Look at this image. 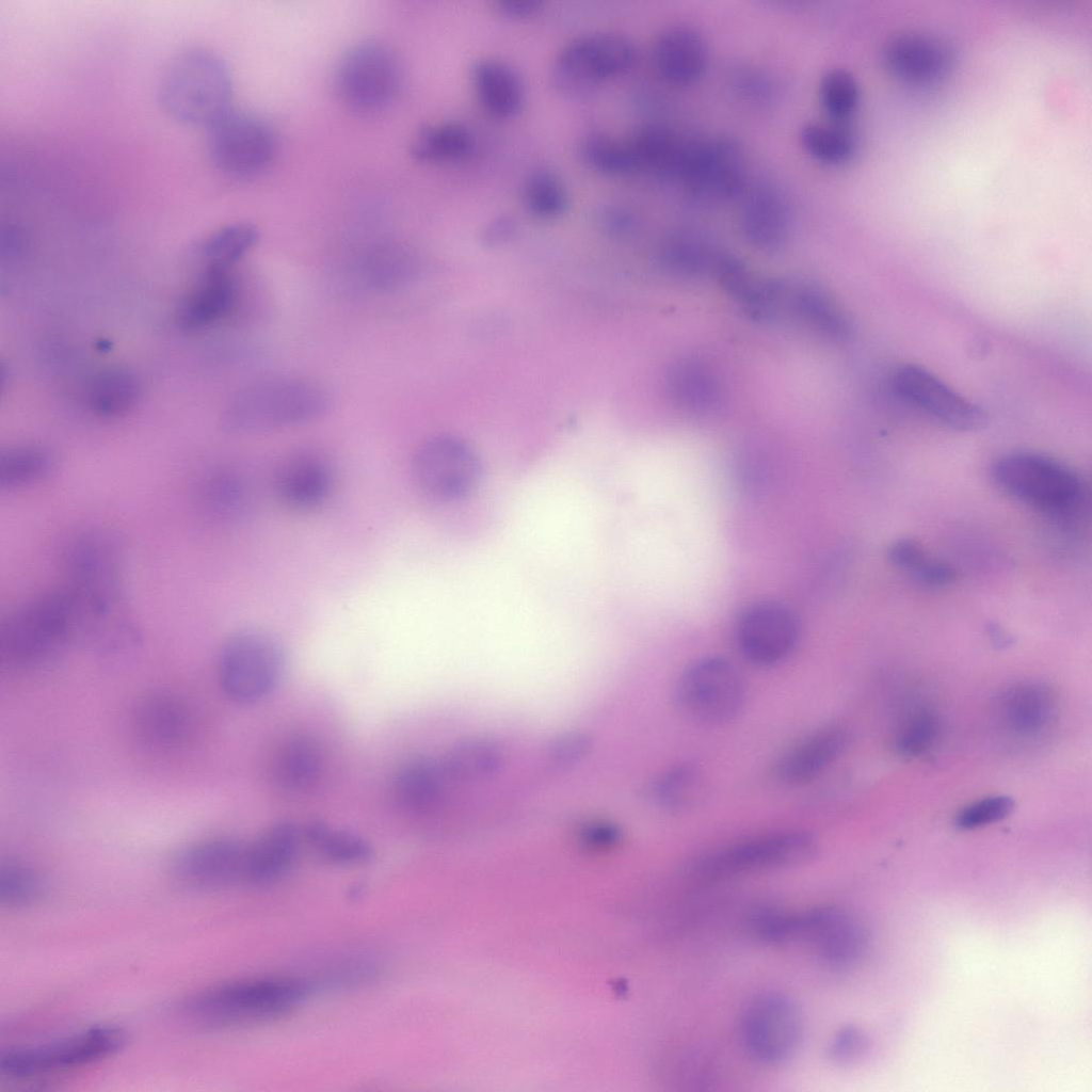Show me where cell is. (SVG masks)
<instances>
[{"mask_svg": "<svg viewBox=\"0 0 1092 1092\" xmlns=\"http://www.w3.org/2000/svg\"><path fill=\"white\" fill-rule=\"evenodd\" d=\"M236 301L237 286L230 270L205 266L179 303L177 323L190 332L208 328L224 320Z\"/></svg>", "mask_w": 1092, "mask_h": 1092, "instance_id": "cell-23", "label": "cell"}, {"mask_svg": "<svg viewBox=\"0 0 1092 1092\" xmlns=\"http://www.w3.org/2000/svg\"><path fill=\"white\" fill-rule=\"evenodd\" d=\"M499 748L485 739H469L455 744L447 754L443 769L447 777L469 781L496 772L501 764Z\"/></svg>", "mask_w": 1092, "mask_h": 1092, "instance_id": "cell-42", "label": "cell"}, {"mask_svg": "<svg viewBox=\"0 0 1092 1092\" xmlns=\"http://www.w3.org/2000/svg\"><path fill=\"white\" fill-rule=\"evenodd\" d=\"M735 635L745 659L769 667L790 655L799 638V623L787 606L772 600L759 601L740 613Z\"/></svg>", "mask_w": 1092, "mask_h": 1092, "instance_id": "cell-17", "label": "cell"}, {"mask_svg": "<svg viewBox=\"0 0 1092 1092\" xmlns=\"http://www.w3.org/2000/svg\"><path fill=\"white\" fill-rule=\"evenodd\" d=\"M206 149L223 175L247 179L271 164L277 138L273 127L258 114L230 108L207 127Z\"/></svg>", "mask_w": 1092, "mask_h": 1092, "instance_id": "cell-10", "label": "cell"}, {"mask_svg": "<svg viewBox=\"0 0 1092 1092\" xmlns=\"http://www.w3.org/2000/svg\"><path fill=\"white\" fill-rule=\"evenodd\" d=\"M320 767L321 755L316 741L306 735H294L279 751L275 780L286 791H301L317 780Z\"/></svg>", "mask_w": 1092, "mask_h": 1092, "instance_id": "cell-38", "label": "cell"}, {"mask_svg": "<svg viewBox=\"0 0 1092 1092\" xmlns=\"http://www.w3.org/2000/svg\"><path fill=\"white\" fill-rule=\"evenodd\" d=\"M258 239L259 231L255 225L230 223L210 234L202 242L199 254L205 266L230 270L256 245Z\"/></svg>", "mask_w": 1092, "mask_h": 1092, "instance_id": "cell-40", "label": "cell"}, {"mask_svg": "<svg viewBox=\"0 0 1092 1092\" xmlns=\"http://www.w3.org/2000/svg\"><path fill=\"white\" fill-rule=\"evenodd\" d=\"M196 502L210 519L240 520L252 503V488L245 473L222 467L207 473L196 487Z\"/></svg>", "mask_w": 1092, "mask_h": 1092, "instance_id": "cell-32", "label": "cell"}, {"mask_svg": "<svg viewBox=\"0 0 1092 1092\" xmlns=\"http://www.w3.org/2000/svg\"><path fill=\"white\" fill-rule=\"evenodd\" d=\"M142 383L131 370L110 367L96 373L86 389V404L96 416L105 419L127 415L139 404Z\"/></svg>", "mask_w": 1092, "mask_h": 1092, "instance_id": "cell-33", "label": "cell"}, {"mask_svg": "<svg viewBox=\"0 0 1092 1092\" xmlns=\"http://www.w3.org/2000/svg\"><path fill=\"white\" fill-rule=\"evenodd\" d=\"M316 989L309 979L259 977L207 989L191 997L183 1012L207 1027H232L283 1016L304 1002Z\"/></svg>", "mask_w": 1092, "mask_h": 1092, "instance_id": "cell-4", "label": "cell"}, {"mask_svg": "<svg viewBox=\"0 0 1092 1092\" xmlns=\"http://www.w3.org/2000/svg\"><path fill=\"white\" fill-rule=\"evenodd\" d=\"M43 881L39 873L30 866L10 863L0 871V899L9 905H25L35 901L42 894Z\"/></svg>", "mask_w": 1092, "mask_h": 1092, "instance_id": "cell-50", "label": "cell"}, {"mask_svg": "<svg viewBox=\"0 0 1092 1092\" xmlns=\"http://www.w3.org/2000/svg\"><path fill=\"white\" fill-rule=\"evenodd\" d=\"M636 59V47L624 34L590 32L573 38L557 53L550 82L561 96L579 99L624 76Z\"/></svg>", "mask_w": 1092, "mask_h": 1092, "instance_id": "cell-7", "label": "cell"}, {"mask_svg": "<svg viewBox=\"0 0 1092 1092\" xmlns=\"http://www.w3.org/2000/svg\"><path fill=\"white\" fill-rule=\"evenodd\" d=\"M744 191L741 228L746 240L762 251L780 248L790 228L786 195L770 181H758Z\"/></svg>", "mask_w": 1092, "mask_h": 1092, "instance_id": "cell-22", "label": "cell"}, {"mask_svg": "<svg viewBox=\"0 0 1092 1092\" xmlns=\"http://www.w3.org/2000/svg\"><path fill=\"white\" fill-rule=\"evenodd\" d=\"M744 697L742 678L722 657L702 658L680 675L675 698L681 712L701 724L719 725L740 711Z\"/></svg>", "mask_w": 1092, "mask_h": 1092, "instance_id": "cell-13", "label": "cell"}, {"mask_svg": "<svg viewBox=\"0 0 1092 1092\" xmlns=\"http://www.w3.org/2000/svg\"><path fill=\"white\" fill-rule=\"evenodd\" d=\"M331 405L319 383L295 376L262 379L240 388L222 413L223 428L232 434H257L309 423Z\"/></svg>", "mask_w": 1092, "mask_h": 1092, "instance_id": "cell-3", "label": "cell"}, {"mask_svg": "<svg viewBox=\"0 0 1092 1092\" xmlns=\"http://www.w3.org/2000/svg\"><path fill=\"white\" fill-rule=\"evenodd\" d=\"M523 195L527 209L541 219L561 215L568 200L561 178L548 167H537L528 175Z\"/></svg>", "mask_w": 1092, "mask_h": 1092, "instance_id": "cell-47", "label": "cell"}, {"mask_svg": "<svg viewBox=\"0 0 1092 1092\" xmlns=\"http://www.w3.org/2000/svg\"><path fill=\"white\" fill-rule=\"evenodd\" d=\"M579 154L588 167L603 175L624 176L638 172L628 139L591 132L581 139Z\"/></svg>", "mask_w": 1092, "mask_h": 1092, "instance_id": "cell-43", "label": "cell"}, {"mask_svg": "<svg viewBox=\"0 0 1092 1092\" xmlns=\"http://www.w3.org/2000/svg\"><path fill=\"white\" fill-rule=\"evenodd\" d=\"M670 391L676 401L694 412H709L719 405L721 389L717 378L703 364L685 360L669 374Z\"/></svg>", "mask_w": 1092, "mask_h": 1092, "instance_id": "cell-37", "label": "cell"}, {"mask_svg": "<svg viewBox=\"0 0 1092 1092\" xmlns=\"http://www.w3.org/2000/svg\"><path fill=\"white\" fill-rule=\"evenodd\" d=\"M470 79L482 108L492 116L508 118L524 103L525 89L519 74L496 58H480L470 67Z\"/></svg>", "mask_w": 1092, "mask_h": 1092, "instance_id": "cell-31", "label": "cell"}, {"mask_svg": "<svg viewBox=\"0 0 1092 1092\" xmlns=\"http://www.w3.org/2000/svg\"><path fill=\"white\" fill-rule=\"evenodd\" d=\"M63 571L77 644L107 659L134 652L142 635L127 598L126 550L119 535L103 528L77 533L65 546Z\"/></svg>", "mask_w": 1092, "mask_h": 1092, "instance_id": "cell-1", "label": "cell"}, {"mask_svg": "<svg viewBox=\"0 0 1092 1092\" xmlns=\"http://www.w3.org/2000/svg\"><path fill=\"white\" fill-rule=\"evenodd\" d=\"M285 654L266 631L242 630L229 636L219 654V679L234 702L248 704L270 694L282 678Z\"/></svg>", "mask_w": 1092, "mask_h": 1092, "instance_id": "cell-9", "label": "cell"}, {"mask_svg": "<svg viewBox=\"0 0 1092 1092\" xmlns=\"http://www.w3.org/2000/svg\"><path fill=\"white\" fill-rule=\"evenodd\" d=\"M653 52L658 73L674 84L693 83L707 66L706 42L690 26L676 25L664 29L658 35Z\"/></svg>", "mask_w": 1092, "mask_h": 1092, "instance_id": "cell-28", "label": "cell"}, {"mask_svg": "<svg viewBox=\"0 0 1092 1092\" xmlns=\"http://www.w3.org/2000/svg\"><path fill=\"white\" fill-rule=\"evenodd\" d=\"M139 735L160 748H177L193 735L196 719L191 706L180 696L159 692L144 697L134 711Z\"/></svg>", "mask_w": 1092, "mask_h": 1092, "instance_id": "cell-25", "label": "cell"}, {"mask_svg": "<svg viewBox=\"0 0 1092 1092\" xmlns=\"http://www.w3.org/2000/svg\"><path fill=\"white\" fill-rule=\"evenodd\" d=\"M475 147L471 131L459 122H439L420 128L411 142V154L419 162L447 164L463 161Z\"/></svg>", "mask_w": 1092, "mask_h": 1092, "instance_id": "cell-34", "label": "cell"}, {"mask_svg": "<svg viewBox=\"0 0 1092 1092\" xmlns=\"http://www.w3.org/2000/svg\"><path fill=\"white\" fill-rule=\"evenodd\" d=\"M58 459L53 450L41 444L10 447L0 453V488L12 491L31 486L49 478Z\"/></svg>", "mask_w": 1092, "mask_h": 1092, "instance_id": "cell-36", "label": "cell"}, {"mask_svg": "<svg viewBox=\"0 0 1092 1092\" xmlns=\"http://www.w3.org/2000/svg\"><path fill=\"white\" fill-rule=\"evenodd\" d=\"M748 1055L764 1064L789 1058L801 1038V1018L796 1005L778 993H760L750 999L739 1022Z\"/></svg>", "mask_w": 1092, "mask_h": 1092, "instance_id": "cell-15", "label": "cell"}, {"mask_svg": "<svg viewBox=\"0 0 1092 1092\" xmlns=\"http://www.w3.org/2000/svg\"><path fill=\"white\" fill-rule=\"evenodd\" d=\"M446 777L443 766L425 757L412 758L400 767L395 776V797L408 810H424L441 796Z\"/></svg>", "mask_w": 1092, "mask_h": 1092, "instance_id": "cell-35", "label": "cell"}, {"mask_svg": "<svg viewBox=\"0 0 1092 1092\" xmlns=\"http://www.w3.org/2000/svg\"><path fill=\"white\" fill-rule=\"evenodd\" d=\"M681 181L704 202L735 198L746 189L741 148L728 138L697 140Z\"/></svg>", "mask_w": 1092, "mask_h": 1092, "instance_id": "cell-18", "label": "cell"}, {"mask_svg": "<svg viewBox=\"0 0 1092 1092\" xmlns=\"http://www.w3.org/2000/svg\"><path fill=\"white\" fill-rule=\"evenodd\" d=\"M307 839L325 861L336 865H359L372 857V848L362 837L317 821L308 825Z\"/></svg>", "mask_w": 1092, "mask_h": 1092, "instance_id": "cell-41", "label": "cell"}, {"mask_svg": "<svg viewBox=\"0 0 1092 1092\" xmlns=\"http://www.w3.org/2000/svg\"><path fill=\"white\" fill-rule=\"evenodd\" d=\"M513 229V223L510 219L502 216L494 220L487 228L486 235L489 239L501 240L509 236Z\"/></svg>", "mask_w": 1092, "mask_h": 1092, "instance_id": "cell-60", "label": "cell"}, {"mask_svg": "<svg viewBox=\"0 0 1092 1092\" xmlns=\"http://www.w3.org/2000/svg\"><path fill=\"white\" fill-rule=\"evenodd\" d=\"M805 150L824 163H841L850 159L856 148L854 132L842 123H807L800 133Z\"/></svg>", "mask_w": 1092, "mask_h": 1092, "instance_id": "cell-44", "label": "cell"}, {"mask_svg": "<svg viewBox=\"0 0 1092 1092\" xmlns=\"http://www.w3.org/2000/svg\"><path fill=\"white\" fill-rule=\"evenodd\" d=\"M401 70L395 53L374 39L358 42L338 61L335 86L352 111L370 114L386 109L396 98Z\"/></svg>", "mask_w": 1092, "mask_h": 1092, "instance_id": "cell-11", "label": "cell"}, {"mask_svg": "<svg viewBox=\"0 0 1092 1092\" xmlns=\"http://www.w3.org/2000/svg\"><path fill=\"white\" fill-rule=\"evenodd\" d=\"M940 734L936 714L927 709L913 711L896 730L894 746L903 756H916L928 751Z\"/></svg>", "mask_w": 1092, "mask_h": 1092, "instance_id": "cell-49", "label": "cell"}, {"mask_svg": "<svg viewBox=\"0 0 1092 1092\" xmlns=\"http://www.w3.org/2000/svg\"><path fill=\"white\" fill-rule=\"evenodd\" d=\"M605 225L613 231H625L632 226V216L624 209L610 208L603 213Z\"/></svg>", "mask_w": 1092, "mask_h": 1092, "instance_id": "cell-59", "label": "cell"}, {"mask_svg": "<svg viewBox=\"0 0 1092 1092\" xmlns=\"http://www.w3.org/2000/svg\"><path fill=\"white\" fill-rule=\"evenodd\" d=\"M819 99L834 122L844 123L855 111L860 86L851 71L836 67L826 70L819 83Z\"/></svg>", "mask_w": 1092, "mask_h": 1092, "instance_id": "cell-48", "label": "cell"}, {"mask_svg": "<svg viewBox=\"0 0 1092 1092\" xmlns=\"http://www.w3.org/2000/svg\"><path fill=\"white\" fill-rule=\"evenodd\" d=\"M696 141L660 126L643 127L628 139L638 172L680 181Z\"/></svg>", "mask_w": 1092, "mask_h": 1092, "instance_id": "cell-29", "label": "cell"}, {"mask_svg": "<svg viewBox=\"0 0 1092 1092\" xmlns=\"http://www.w3.org/2000/svg\"><path fill=\"white\" fill-rule=\"evenodd\" d=\"M299 848V830L290 822L276 823L246 849V884H271L291 868Z\"/></svg>", "mask_w": 1092, "mask_h": 1092, "instance_id": "cell-30", "label": "cell"}, {"mask_svg": "<svg viewBox=\"0 0 1092 1092\" xmlns=\"http://www.w3.org/2000/svg\"><path fill=\"white\" fill-rule=\"evenodd\" d=\"M848 741V730L840 724L816 729L780 758L775 767L777 780L790 786L815 780L844 753Z\"/></svg>", "mask_w": 1092, "mask_h": 1092, "instance_id": "cell-24", "label": "cell"}, {"mask_svg": "<svg viewBox=\"0 0 1092 1092\" xmlns=\"http://www.w3.org/2000/svg\"><path fill=\"white\" fill-rule=\"evenodd\" d=\"M1014 807L1007 796H992L970 803L957 815L956 824L963 830L978 829L1005 819Z\"/></svg>", "mask_w": 1092, "mask_h": 1092, "instance_id": "cell-52", "label": "cell"}, {"mask_svg": "<svg viewBox=\"0 0 1092 1092\" xmlns=\"http://www.w3.org/2000/svg\"><path fill=\"white\" fill-rule=\"evenodd\" d=\"M416 484L428 496L441 501L467 497L481 477L480 462L461 439L435 435L425 439L412 461Z\"/></svg>", "mask_w": 1092, "mask_h": 1092, "instance_id": "cell-14", "label": "cell"}, {"mask_svg": "<svg viewBox=\"0 0 1092 1092\" xmlns=\"http://www.w3.org/2000/svg\"><path fill=\"white\" fill-rule=\"evenodd\" d=\"M792 305L801 319L812 328L835 341L851 337L853 326L837 304L821 290L807 286L797 290Z\"/></svg>", "mask_w": 1092, "mask_h": 1092, "instance_id": "cell-39", "label": "cell"}, {"mask_svg": "<svg viewBox=\"0 0 1092 1092\" xmlns=\"http://www.w3.org/2000/svg\"><path fill=\"white\" fill-rule=\"evenodd\" d=\"M333 484L332 470L320 456L302 453L287 460L275 476L278 499L294 511H310L325 502Z\"/></svg>", "mask_w": 1092, "mask_h": 1092, "instance_id": "cell-27", "label": "cell"}, {"mask_svg": "<svg viewBox=\"0 0 1092 1092\" xmlns=\"http://www.w3.org/2000/svg\"><path fill=\"white\" fill-rule=\"evenodd\" d=\"M817 849L813 834L781 831L753 837L716 850L697 860L691 873L702 880H718L758 870L788 867L810 858Z\"/></svg>", "mask_w": 1092, "mask_h": 1092, "instance_id": "cell-12", "label": "cell"}, {"mask_svg": "<svg viewBox=\"0 0 1092 1092\" xmlns=\"http://www.w3.org/2000/svg\"><path fill=\"white\" fill-rule=\"evenodd\" d=\"M232 89L230 69L221 55L205 47H189L166 64L158 97L174 121L208 127L231 108Z\"/></svg>", "mask_w": 1092, "mask_h": 1092, "instance_id": "cell-5", "label": "cell"}, {"mask_svg": "<svg viewBox=\"0 0 1092 1092\" xmlns=\"http://www.w3.org/2000/svg\"><path fill=\"white\" fill-rule=\"evenodd\" d=\"M1057 712L1053 690L1039 681L1008 688L998 700V719L1012 735L1033 738L1049 728Z\"/></svg>", "mask_w": 1092, "mask_h": 1092, "instance_id": "cell-26", "label": "cell"}, {"mask_svg": "<svg viewBox=\"0 0 1092 1092\" xmlns=\"http://www.w3.org/2000/svg\"><path fill=\"white\" fill-rule=\"evenodd\" d=\"M953 58V49L945 41L920 33L895 35L882 49V61L888 71L913 83L942 78L952 66Z\"/></svg>", "mask_w": 1092, "mask_h": 1092, "instance_id": "cell-21", "label": "cell"}, {"mask_svg": "<svg viewBox=\"0 0 1092 1092\" xmlns=\"http://www.w3.org/2000/svg\"><path fill=\"white\" fill-rule=\"evenodd\" d=\"M246 849L247 844L231 837L198 841L176 855L173 871L180 881L197 887L246 884Z\"/></svg>", "mask_w": 1092, "mask_h": 1092, "instance_id": "cell-19", "label": "cell"}, {"mask_svg": "<svg viewBox=\"0 0 1092 1092\" xmlns=\"http://www.w3.org/2000/svg\"><path fill=\"white\" fill-rule=\"evenodd\" d=\"M714 269L727 291L743 304L756 285L744 263L735 257L719 255Z\"/></svg>", "mask_w": 1092, "mask_h": 1092, "instance_id": "cell-53", "label": "cell"}, {"mask_svg": "<svg viewBox=\"0 0 1092 1092\" xmlns=\"http://www.w3.org/2000/svg\"><path fill=\"white\" fill-rule=\"evenodd\" d=\"M866 1048L864 1035L855 1028H844L834 1037L829 1051L838 1063H849L858 1058Z\"/></svg>", "mask_w": 1092, "mask_h": 1092, "instance_id": "cell-55", "label": "cell"}, {"mask_svg": "<svg viewBox=\"0 0 1092 1092\" xmlns=\"http://www.w3.org/2000/svg\"><path fill=\"white\" fill-rule=\"evenodd\" d=\"M703 788L700 770L691 764H679L668 769L653 784L654 802L668 810H681L698 799Z\"/></svg>", "mask_w": 1092, "mask_h": 1092, "instance_id": "cell-46", "label": "cell"}, {"mask_svg": "<svg viewBox=\"0 0 1092 1092\" xmlns=\"http://www.w3.org/2000/svg\"><path fill=\"white\" fill-rule=\"evenodd\" d=\"M886 559L894 567L922 584L930 581L938 562L929 556L918 541L911 537L893 541L886 548Z\"/></svg>", "mask_w": 1092, "mask_h": 1092, "instance_id": "cell-51", "label": "cell"}, {"mask_svg": "<svg viewBox=\"0 0 1092 1092\" xmlns=\"http://www.w3.org/2000/svg\"><path fill=\"white\" fill-rule=\"evenodd\" d=\"M73 644H77L76 617L63 587L27 599L0 623V663L9 670L47 665Z\"/></svg>", "mask_w": 1092, "mask_h": 1092, "instance_id": "cell-2", "label": "cell"}, {"mask_svg": "<svg viewBox=\"0 0 1092 1092\" xmlns=\"http://www.w3.org/2000/svg\"><path fill=\"white\" fill-rule=\"evenodd\" d=\"M989 473L1002 493L1062 524H1072L1083 511L1087 493L1081 477L1053 456L1007 453L991 464Z\"/></svg>", "mask_w": 1092, "mask_h": 1092, "instance_id": "cell-6", "label": "cell"}, {"mask_svg": "<svg viewBox=\"0 0 1092 1092\" xmlns=\"http://www.w3.org/2000/svg\"><path fill=\"white\" fill-rule=\"evenodd\" d=\"M126 1041V1032L117 1026H95L49 1042L9 1049L1 1055L0 1071L13 1078L65 1072L115 1055Z\"/></svg>", "mask_w": 1092, "mask_h": 1092, "instance_id": "cell-8", "label": "cell"}, {"mask_svg": "<svg viewBox=\"0 0 1092 1092\" xmlns=\"http://www.w3.org/2000/svg\"><path fill=\"white\" fill-rule=\"evenodd\" d=\"M812 946L818 957L835 968L858 962L866 949L860 924L836 908H817L797 915L793 940Z\"/></svg>", "mask_w": 1092, "mask_h": 1092, "instance_id": "cell-20", "label": "cell"}, {"mask_svg": "<svg viewBox=\"0 0 1092 1092\" xmlns=\"http://www.w3.org/2000/svg\"><path fill=\"white\" fill-rule=\"evenodd\" d=\"M620 831L612 823L607 822H590L585 824L581 831V837L585 842L591 845H609L617 839Z\"/></svg>", "mask_w": 1092, "mask_h": 1092, "instance_id": "cell-57", "label": "cell"}, {"mask_svg": "<svg viewBox=\"0 0 1092 1092\" xmlns=\"http://www.w3.org/2000/svg\"><path fill=\"white\" fill-rule=\"evenodd\" d=\"M718 256L698 235L678 232L664 243L661 261L676 275L696 276L714 268Z\"/></svg>", "mask_w": 1092, "mask_h": 1092, "instance_id": "cell-45", "label": "cell"}, {"mask_svg": "<svg viewBox=\"0 0 1092 1092\" xmlns=\"http://www.w3.org/2000/svg\"><path fill=\"white\" fill-rule=\"evenodd\" d=\"M590 741L583 734L572 733L557 739L550 748L549 760L556 767H568L583 757Z\"/></svg>", "mask_w": 1092, "mask_h": 1092, "instance_id": "cell-54", "label": "cell"}, {"mask_svg": "<svg viewBox=\"0 0 1092 1092\" xmlns=\"http://www.w3.org/2000/svg\"><path fill=\"white\" fill-rule=\"evenodd\" d=\"M892 385L901 400L952 430L975 431L987 422L986 413L978 404L921 366H900Z\"/></svg>", "mask_w": 1092, "mask_h": 1092, "instance_id": "cell-16", "label": "cell"}, {"mask_svg": "<svg viewBox=\"0 0 1092 1092\" xmlns=\"http://www.w3.org/2000/svg\"><path fill=\"white\" fill-rule=\"evenodd\" d=\"M736 85L741 94L755 99H765L770 94V83L764 75L754 71H742L735 76Z\"/></svg>", "mask_w": 1092, "mask_h": 1092, "instance_id": "cell-56", "label": "cell"}, {"mask_svg": "<svg viewBox=\"0 0 1092 1092\" xmlns=\"http://www.w3.org/2000/svg\"><path fill=\"white\" fill-rule=\"evenodd\" d=\"M496 4L502 15L511 18L529 17L542 6L540 0H499Z\"/></svg>", "mask_w": 1092, "mask_h": 1092, "instance_id": "cell-58", "label": "cell"}]
</instances>
